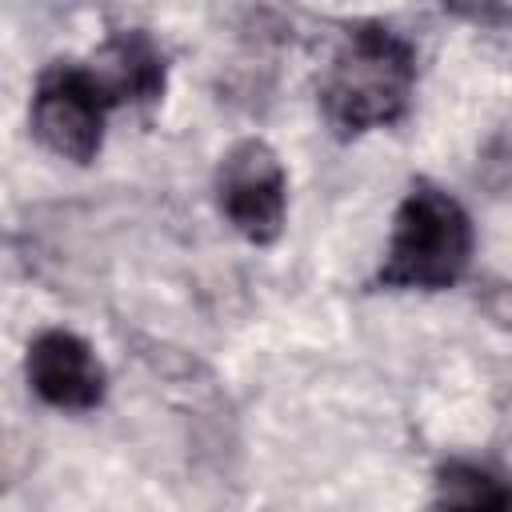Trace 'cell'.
Listing matches in <instances>:
<instances>
[{"instance_id":"277c9868","label":"cell","mask_w":512,"mask_h":512,"mask_svg":"<svg viewBox=\"0 0 512 512\" xmlns=\"http://www.w3.org/2000/svg\"><path fill=\"white\" fill-rule=\"evenodd\" d=\"M216 200L244 240L272 244L284 232L288 212V176L280 156L264 140L232 144L216 168Z\"/></svg>"},{"instance_id":"6da1fadb","label":"cell","mask_w":512,"mask_h":512,"mask_svg":"<svg viewBox=\"0 0 512 512\" xmlns=\"http://www.w3.org/2000/svg\"><path fill=\"white\" fill-rule=\"evenodd\" d=\"M416 88V48L388 24H360L336 48L320 104L336 136H360L396 124Z\"/></svg>"},{"instance_id":"7a4b0ae2","label":"cell","mask_w":512,"mask_h":512,"mask_svg":"<svg viewBox=\"0 0 512 512\" xmlns=\"http://www.w3.org/2000/svg\"><path fill=\"white\" fill-rule=\"evenodd\" d=\"M472 220L456 196H448L432 180H416L392 224V240L384 264L376 272L380 288H452L472 260Z\"/></svg>"},{"instance_id":"8992f818","label":"cell","mask_w":512,"mask_h":512,"mask_svg":"<svg viewBox=\"0 0 512 512\" xmlns=\"http://www.w3.org/2000/svg\"><path fill=\"white\" fill-rule=\"evenodd\" d=\"M88 68L96 72L112 104L148 108L164 96V52L144 28H128L104 40V48L92 56Z\"/></svg>"},{"instance_id":"3957f363","label":"cell","mask_w":512,"mask_h":512,"mask_svg":"<svg viewBox=\"0 0 512 512\" xmlns=\"http://www.w3.org/2000/svg\"><path fill=\"white\" fill-rule=\"evenodd\" d=\"M108 108H116V104L104 92V84L96 80V72L88 64L60 60V64L44 68L36 80L32 132L48 152H56L72 164H88V160H96V152L104 144Z\"/></svg>"},{"instance_id":"5b68a950","label":"cell","mask_w":512,"mask_h":512,"mask_svg":"<svg viewBox=\"0 0 512 512\" xmlns=\"http://www.w3.org/2000/svg\"><path fill=\"white\" fill-rule=\"evenodd\" d=\"M28 384L52 408L88 412L104 400V364L84 336L48 328L28 344Z\"/></svg>"},{"instance_id":"52a82bcc","label":"cell","mask_w":512,"mask_h":512,"mask_svg":"<svg viewBox=\"0 0 512 512\" xmlns=\"http://www.w3.org/2000/svg\"><path fill=\"white\" fill-rule=\"evenodd\" d=\"M436 512H512V484L492 468L452 460L436 480Z\"/></svg>"}]
</instances>
